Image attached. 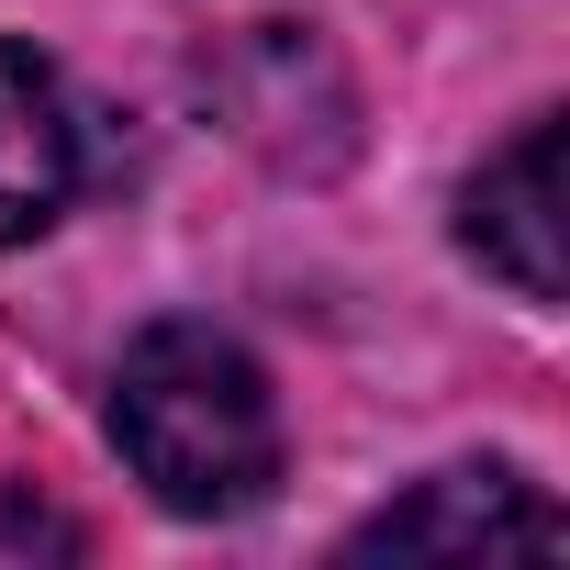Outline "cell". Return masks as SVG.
I'll use <instances>...</instances> for the list:
<instances>
[{"label":"cell","mask_w":570,"mask_h":570,"mask_svg":"<svg viewBox=\"0 0 570 570\" xmlns=\"http://www.w3.org/2000/svg\"><path fill=\"white\" fill-rule=\"evenodd\" d=\"M459 246L514 279L525 303H559V112H525L514 146H492L459 190Z\"/></svg>","instance_id":"3957f363"},{"label":"cell","mask_w":570,"mask_h":570,"mask_svg":"<svg viewBox=\"0 0 570 570\" xmlns=\"http://www.w3.org/2000/svg\"><path fill=\"white\" fill-rule=\"evenodd\" d=\"M559 537H570V525H559V503H548V492H525L514 470H436L425 492L381 503V514L347 537V559H503V548L548 559Z\"/></svg>","instance_id":"7a4b0ae2"},{"label":"cell","mask_w":570,"mask_h":570,"mask_svg":"<svg viewBox=\"0 0 570 570\" xmlns=\"http://www.w3.org/2000/svg\"><path fill=\"white\" fill-rule=\"evenodd\" d=\"M79 190V112L35 46H0V246H35Z\"/></svg>","instance_id":"277c9868"},{"label":"cell","mask_w":570,"mask_h":570,"mask_svg":"<svg viewBox=\"0 0 570 570\" xmlns=\"http://www.w3.org/2000/svg\"><path fill=\"white\" fill-rule=\"evenodd\" d=\"M112 448L168 514H246L279 481L268 370L224 325H146L112 370Z\"/></svg>","instance_id":"6da1fadb"}]
</instances>
